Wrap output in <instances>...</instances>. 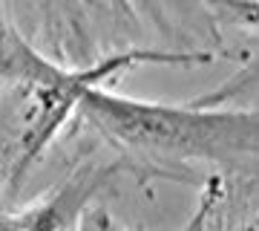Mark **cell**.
<instances>
[{
  "mask_svg": "<svg viewBox=\"0 0 259 231\" xmlns=\"http://www.w3.org/2000/svg\"><path fill=\"white\" fill-rule=\"evenodd\" d=\"M207 55H150V52H139V55H121L112 58L107 64L95 67V70H61L49 58H44L40 52H35L32 46L23 41L20 35H15L12 29H6L0 23V81H18L26 84L29 90H81L87 84H98V78H104L107 73H112L115 67H130L136 61H164V64H190V61H204Z\"/></svg>",
  "mask_w": 259,
  "mask_h": 231,
  "instance_id": "obj_2",
  "label": "cell"
},
{
  "mask_svg": "<svg viewBox=\"0 0 259 231\" xmlns=\"http://www.w3.org/2000/svg\"><path fill=\"white\" fill-rule=\"evenodd\" d=\"M75 107L104 136L139 153L199 162H250L256 153V116L250 110H187L136 102L87 84Z\"/></svg>",
  "mask_w": 259,
  "mask_h": 231,
  "instance_id": "obj_1",
  "label": "cell"
}]
</instances>
